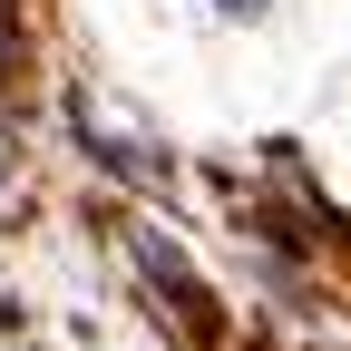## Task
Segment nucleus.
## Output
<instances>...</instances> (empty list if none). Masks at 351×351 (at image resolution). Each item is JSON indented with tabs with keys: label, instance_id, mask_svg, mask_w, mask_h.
Segmentation results:
<instances>
[{
	"label": "nucleus",
	"instance_id": "f257e3e1",
	"mask_svg": "<svg viewBox=\"0 0 351 351\" xmlns=\"http://www.w3.org/2000/svg\"><path fill=\"white\" fill-rule=\"evenodd\" d=\"M127 254H137V274L166 293V313L176 322H186V332H215V293H205V274H195V263L186 254H176L156 225H127Z\"/></svg>",
	"mask_w": 351,
	"mask_h": 351
},
{
	"label": "nucleus",
	"instance_id": "f03ea898",
	"mask_svg": "<svg viewBox=\"0 0 351 351\" xmlns=\"http://www.w3.org/2000/svg\"><path fill=\"white\" fill-rule=\"evenodd\" d=\"M205 10H215V20H263L274 0H205Z\"/></svg>",
	"mask_w": 351,
	"mask_h": 351
},
{
	"label": "nucleus",
	"instance_id": "7ed1b4c3",
	"mask_svg": "<svg viewBox=\"0 0 351 351\" xmlns=\"http://www.w3.org/2000/svg\"><path fill=\"white\" fill-rule=\"evenodd\" d=\"M0 186H10V147H0Z\"/></svg>",
	"mask_w": 351,
	"mask_h": 351
}]
</instances>
